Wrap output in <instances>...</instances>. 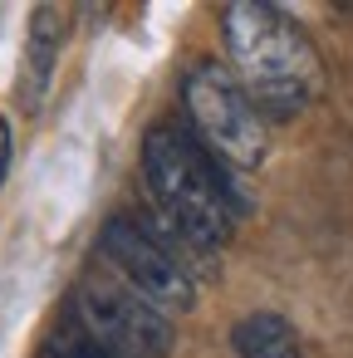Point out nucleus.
Listing matches in <instances>:
<instances>
[{
  "label": "nucleus",
  "instance_id": "f257e3e1",
  "mask_svg": "<svg viewBox=\"0 0 353 358\" xmlns=\"http://www.w3.org/2000/svg\"><path fill=\"white\" fill-rule=\"evenodd\" d=\"M221 40H226V69L255 103L265 123H289L299 118L314 94H319V55L304 40V30L280 10V6H255L236 0L221 10Z\"/></svg>",
  "mask_w": 353,
  "mask_h": 358
},
{
  "label": "nucleus",
  "instance_id": "f03ea898",
  "mask_svg": "<svg viewBox=\"0 0 353 358\" xmlns=\"http://www.w3.org/2000/svg\"><path fill=\"white\" fill-rule=\"evenodd\" d=\"M143 182L152 206L187 231L201 250H216L231 241L236 216L245 211V196L236 192V172L216 162L182 123H157L143 138Z\"/></svg>",
  "mask_w": 353,
  "mask_h": 358
},
{
  "label": "nucleus",
  "instance_id": "7ed1b4c3",
  "mask_svg": "<svg viewBox=\"0 0 353 358\" xmlns=\"http://www.w3.org/2000/svg\"><path fill=\"white\" fill-rule=\"evenodd\" d=\"M182 103H187V123L192 138L226 162L231 172H255L270 152V128L255 113V103L245 99V89L236 84V74L216 59H201L187 69L182 79Z\"/></svg>",
  "mask_w": 353,
  "mask_h": 358
},
{
  "label": "nucleus",
  "instance_id": "20e7f679",
  "mask_svg": "<svg viewBox=\"0 0 353 358\" xmlns=\"http://www.w3.org/2000/svg\"><path fill=\"white\" fill-rule=\"evenodd\" d=\"M69 324H79L89 338L118 348L123 358H167L177 343L172 314H162L152 299L128 289L118 275L113 280H84L69 304Z\"/></svg>",
  "mask_w": 353,
  "mask_h": 358
},
{
  "label": "nucleus",
  "instance_id": "39448f33",
  "mask_svg": "<svg viewBox=\"0 0 353 358\" xmlns=\"http://www.w3.org/2000/svg\"><path fill=\"white\" fill-rule=\"evenodd\" d=\"M99 250H103V260L113 265V275H118L128 289H138L143 299H152L162 314H182V309L196 304V275H192L157 236H147V226H143L133 211L103 221Z\"/></svg>",
  "mask_w": 353,
  "mask_h": 358
},
{
  "label": "nucleus",
  "instance_id": "423d86ee",
  "mask_svg": "<svg viewBox=\"0 0 353 358\" xmlns=\"http://www.w3.org/2000/svg\"><path fill=\"white\" fill-rule=\"evenodd\" d=\"M59 10L55 6H40L30 15V40H25V59H20V99L25 108L35 113L50 94V79H55V64H59V45H64V30H59Z\"/></svg>",
  "mask_w": 353,
  "mask_h": 358
},
{
  "label": "nucleus",
  "instance_id": "0eeeda50",
  "mask_svg": "<svg viewBox=\"0 0 353 358\" xmlns=\"http://www.w3.org/2000/svg\"><path fill=\"white\" fill-rule=\"evenodd\" d=\"M231 348H236V358H304V343H299L294 324L275 309H255V314L236 319Z\"/></svg>",
  "mask_w": 353,
  "mask_h": 358
},
{
  "label": "nucleus",
  "instance_id": "6e6552de",
  "mask_svg": "<svg viewBox=\"0 0 353 358\" xmlns=\"http://www.w3.org/2000/svg\"><path fill=\"white\" fill-rule=\"evenodd\" d=\"M50 353H55V358H123L118 348H108V343L89 338L79 324H64V329L50 338Z\"/></svg>",
  "mask_w": 353,
  "mask_h": 358
},
{
  "label": "nucleus",
  "instance_id": "1a4fd4ad",
  "mask_svg": "<svg viewBox=\"0 0 353 358\" xmlns=\"http://www.w3.org/2000/svg\"><path fill=\"white\" fill-rule=\"evenodd\" d=\"M10 152H15V138H10L6 113H0V187H6V177H10Z\"/></svg>",
  "mask_w": 353,
  "mask_h": 358
},
{
  "label": "nucleus",
  "instance_id": "9d476101",
  "mask_svg": "<svg viewBox=\"0 0 353 358\" xmlns=\"http://www.w3.org/2000/svg\"><path fill=\"white\" fill-rule=\"evenodd\" d=\"M45 358H55V353H50V348H45Z\"/></svg>",
  "mask_w": 353,
  "mask_h": 358
}]
</instances>
